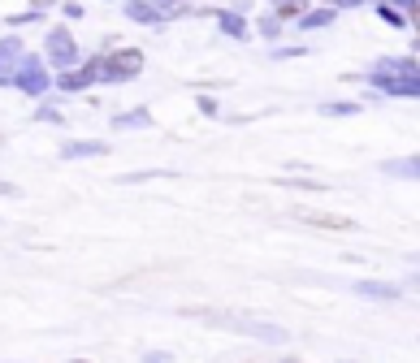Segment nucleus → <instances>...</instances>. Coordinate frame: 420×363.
I'll return each instance as SVG.
<instances>
[{
	"label": "nucleus",
	"mask_w": 420,
	"mask_h": 363,
	"mask_svg": "<svg viewBox=\"0 0 420 363\" xmlns=\"http://www.w3.org/2000/svg\"><path fill=\"white\" fill-rule=\"evenodd\" d=\"M299 221H308V225H316V229H351V221L347 217H334V212H316V207H299Z\"/></svg>",
	"instance_id": "1"
}]
</instances>
